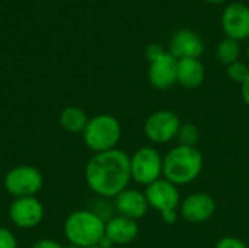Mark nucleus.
Masks as SVG:
<instances>
[{
  "instance_id": "obj_1",
  "label": "nucleus",
  "mask_w": 249,
  "mask_h": 248,
  "mask_svg": "<svg viewBox=\"0 0 249 248\" xmlns=\"http://www.w3.org/2000/svg\"><path fill=\"white\" fill-rule=\"evenodd\" d=\"M88 187L102 199H114L131 181L130 155L121 149L95 153L85 167Z\"/></svg>"
},
{
  "instance_id": "obj_2",
  "label": "nucleus",
  "mask_w": 249,
  "mask_h": 248,
  "mask_svg": "<svg viewBox=\"0 0 249 248\" xmlns=\"http://www.w3.org/2000/svg\"><path fill=\"white\" fill-rule=\"evenodd\" d=\"M204 168V156L198 148L177 145L163 156V178L181 187L194 183Z\"/></svg>"
},
{
  "instance_id": "obj_3",
  "label": "nucleus",
  "mask_w": 249,
  "mask_h": 248,
  "mask_svg": "<svg viewBox=\"0 0 249 248\" xmlns=\"http://www.w3.org/2000/svg\"><path fill=\"white\" fill-rule=\"evenodd\" d=\"M105 222L107 221L95 210H74L64 222V235L71 246L80 248L93 247L105 237Z\"/></svg>"
},
{
  "instance_id": "obj_4",
  "label": "nucleus",
  "mask_w": 249,
  "mask_h": 248,
  "mask_svg": "<svg viewBox=\"0 0 249 248\" xmlns=\"http://www.w3.org/2000/svg\"><path fill=\"white\" fill-rule=\"evenodd\" d=\"M123 136V127L118 118L112 114H98L89 118L82 137L88 149L95 153L117 149Z\"/></svg>"
},
{
  "instance_id": "obj_5",
  "label": "nucleus",
  "mask_w": 249,
  "mask_h": 248,
  "mask_svg": "<svg viewBox=\"0 0 249 248\" xmlns=\"http://www.w3.org/2000/svg\"><path fill=\"white\" fill-rule=\"evenodd\" d=\"M131 180L147 187L163 177V156L155 146H142L130 155Z\"/></svg>"
},
{
  "instance_id": "obj_6",
  "label": "nucleus",
  "mask_w": 249,
  "mask_h": 248,
  "mask_svg": "<svg viewBox=\"0 0 249 248\" xmlns=\"http://www.w3.org/2000/svg\"><path fill=\"white\" fill-rule=\"evenodd\" d=\"M6 191L15 199L34 197L44 186V177L32 165H18L6 172L3 180Z\"/></svg>"
},
{
  "instance_id": "obj_7",
  "label": "nucleus",
  "mask_w": 249,
  "mask_h": 248,
  "mask_svg": "<svg viewBox=\"0 0 249 248\" xmlns=\"http://www.w3.org/2000/svg\"><path fill=\"white\" fill-rule=\"evenodd\" d=\"M181 124L182 121L177 113L171 110H158L144 120L143 132L150 143L166 145L177 140Z\"/></svg>"
},
{
  "instance_id": "obj_8",
  "label": "nucleus",
  "mask_w": 249,
  "mask_h": 248,
  "mask_svg": "<svg viewBox=\"0 0 249 248\" xmlns=\"http://www.w3.org/2000/svg\"><path fill=\"white\" fill-rule=\"evenodd\" d=\"M216 209L217 205L212 194L204 191H196L181 200L179 215L188 224L198 225L212 219L216 213Z\"/></svg>"
},
{
  "instance_id": "obj_9",
  "label": "nucleus",
  "mask_w": 249,
  "mask_h": 248,
  "mask_svg": "<svg viewBox=\"0 0 249 248\" xmlns=\"http://www.w3.org/2000/svg\"><path fill=\"white\" fill-rule=\"evenodd\" d=\"M144 196L152 209L159 213L168 210H178L181 205L179 187L168 181L166 178H159L158 181L149 184L144 189Z\"/></svg>"
},
{
  "instance_id": "obj_10",
  "label": "nucleus",
  "mask_w": 249,
  "mask_h": 248,
  "mask_svg": "<svg viewBox=\"0 0 249 248\" xmlns=\"http://www.w3.org/2000/svg\"><path fill=\"white\" fill-rule=\"evenodd\" d=\"M44 215V205L35 196L15 199L9 206V218L20 229H32L38 227L42 222Z\"/></svg>"
},
{
  "instance_id": "obj_11",
  "label": "nucleus",
  "mask_w": 249,
  "mask_h": 248,
  "mask_svg": "<svg viewBox=\"0 0 249 248\" xmlns=\"http://www.w3.org/2000/svg\"><path fill=\"white\" fill-rule=\"evenodd\" d=\"M222 29L228 38L244 41L249 38V7L244 3H231L222 13Z\"/></svg>"
},
{
  "instance_id": "obj_12",
  "label": "nucleus",
  "mask_w": 249,
  "mask_h": 248,
  "mask_svg": "<svg viewBox=\"0 0 249 248\" xmlns=\"http://www.w3.org/2000/svg\"><path fill=\"white\" fill-rule=\"evenodd\" d=\"M149 64V82L155 89L166 91L177 85L178 60L169 51H165Z\"/></svg>"
},
{
  "instance_id": "obj_13",
  "label": "nucleus",
  "mask_w": 249,
  "mask_h": 248,
  "mask_svg": "<svg viewBox=\"0 0 249 248\" xmlns=\"http://www.w3.org/2000/svg\"><path fill=\"white\" fill-rule=\"evenodd\" d=\"M169 53L177 58H200L204 53L203 38L191 29L177 31L169 41Z\"/></svg>"
},
{
  "instance_id": "obj_14",
  "label": "nucleus",
  "mask_w": 249,
  "mask_h": 248,
  "mask_svg": "<svg viewBox=\"0 0 249 248\" xmlns=\"http://www.w3.org/2000/svg\"><path fill=\"white\" fill-rule=\"evenodd\" d=\"M114 209L120 216L139 221L147 215L150 206L147 203L144 191L128 187L114 197Z\"/></svg>"
},
{
  "instance_id": "obj_15",
  "label": "nucleus",
  "mask_w": 249,
  "mask_h": 248,
  "mask_svg": "<svg viewBox=\"0 0 249 248\" xmlns=\"http://www.w3.org/2000/svg\"><path fill=\"white\" fill-rule=\"evenodd\" d=\"M140 228L137 221L125 216H112L105 222V237L114 246L131 244L139 237Z\"/></svg>"
},
{
  "instance_id": "obj_16",
  "label": "nucleus",
  "mask_w": 249,
  "mask_h": 248,
  "mask_svg": "<svg viewBox=\"0 0 249 248\" xmlns=\"http://www.w3.org/2000/svg\"><path fill=\"white\" fill-rule=\"evenodd\" d=\"M206 67L200 58H181L177 67V83L185 89H197L204 83Z\"/></svg>"
},
{
  "instance_id": "obj_17",
  "label": "nucleus",
  "mask_w": 249,
  "mask_h": 248,
  "mask_svg": "<svg viewBox=\"0 0 249 248\" xmlns=\"http://www.w3.org/2000/svg\"><path fill=\"white\" fill-rule=\"evenodd\" d=\"M58 121H60V126L66 132L73 133V134H79V133L82 134L89 121V117L80 107L71 105V107H66L60 113Z\"/></svg>"
},
{
  "instance_id": "obj_18",
  "label": "nucleus",
  "mask_w": 249,
  "mask_h": 248,
  "mask_svg": "<svg viewBox=\"0 0 249 248\" xmlns=\"http://www.w3.org/2000/svg\"><path fill=\"white\" fill-rule=\"evenodd\" d=\"M239 56H241V47H239V42L232 39V38H225L219 42L217 48H216V57L217 60L225 64L226 67L235 61L239 60Z\"/></svg>"
},
{
  "instance_id": "obj_19",
  "label": "nucleus",
  "mask_w": 249,
  "mask_h": 248,
  "mask_svg": "<svg viewBox=\"0 0 249 248\" xmlns=\"http://www.w3.org/2000/svg\"><path fill=\"white\" fill-rule=\"evenodd\" d=\"M177 140H178V145L198 148V143L201 140V132L198 126L194 123H182L177 134Z\"/></svg>"
},
{
  "instance_id": "obj_20",
  "label": "nucleus",
  "mask_w": 249,
  "mask_h": 248,
  "mask_svg": "<svg viewBox=\"0 0 249 248\" xmlns=\"http://www.w3.org/2000/svg\"><path fill=\"white\" fill-rule=\"evenodd\" d=\"M226 73H228V76H229V79L232 82L242 85L249 76V66L247 63L238 60V61H235V63H232V64H229L226 67Z\"/></svg>"
},
{
  "instance_id": "obj_21",
  "label": "nucleus",
  "mask_w": 249,
  "mask_h": 248,
  "mask_svg": "<svg viewBox=\"0 0 249 248\" xmlns=\"http://www.w3.org/2000/svg\"><path fill=\"white\" fill-rule=\"evenodd\" d=\"M214 248H249L248 244L245 241H242L241 238L238 237H233V235H226V237H222L217 243Z\"/></svg>"
},
{
  "instance_id": "obj_22",
  "label": "nucleus",
  "mask_w": 249,
  "mask_h": 248,
  "mask_svg": "<svg viewBox=\"0 0 249 248\" xmlns=\"http://www.w3.org/2000/svg\"><path fill=\"white\" fill-rule=\"evenodd\" d=\"M0 248H18L15 234L4 227H0Z\"/></svg>"
},
{
  "instance_id": "obj_23",
  "label": "nucleus",
  "mask_w": 249,
  "mask_h": 248,
  "mask_svg": "<svg viewBox=\"0 0 249 248\" xmlns=\"http://www.w3.org/2000/svg\"><path fill=\"white\" fill-rule=\"evenodd\" d=\"M165 51H166V50H163L160 45H158V44H150V45L146 47L144 54H146V58H147L149 63H150V61L156 60L158 57H160Z\"/></svg>"
},
{
  "instance_id": "obj_24",
  "label": "nucleus",
  "mask_w": 249,
  "mask_h": 248,
  "mask_svg": "<svg viewBox=\"0 0 249 248\" xmlns=\"http://www.w3.org/2000/svg\"><path fill=\"white\" fill-rule=\"evenodd\" d=\"M160 216H162V221H163L165 224L174 225V224H177V221H178V218H179V212H178V210H168V212L160 213Z\"/></svg>"
},
{
  "instance_id": "obj_25",
  "label": "nucleus",
  "mask_w": 249,
  "mask_h": 248,
  "mask_svg": "<svg viewBox=\"0 0 249 248\" xmlns=\"http://www.w3.org/2000/svg\"><path fill=\"white\" fill-rule=\"evenodd\" d=\"M31 248H64L60 243L54 240H39L36 241Z\"/></svg>"
},
{
  "instance_id": "obj_26",
  "label": "nucleus",
  "mask_w": 249,
  "mask_h": 248,
  "mask_svg": "<svg viewBox=\"0 0 249 248\" xmlns=\"http://www.w3.org/2000/svg\"><path fill=\"white\" fill-rule=\"evenodd\" d=\"M241 94H242L244 102L249 107V76L247 77V80L241 85Z\"/></svg>"
},
{
  "instance_id": "obj_27",
  "label": "nucleus",
  "mask_w": 249,
  "mask_h": 248,
  "mask_svg": "<svg viewBox=\"0 0 249 248\" xmlns=\"http://www.w3.org/2000/svg\"><path fill=\"white\" fill-rule=\"evenodd\" d=\"M206 1H209V3H214V4H217V3H223L225 0H206Z\"/></svg>"
},
{
  "instance_id": "obj_28",
  "label": "nucleus",
  "mask_w": 249,
  "mask_h": 248,
  "mask_svg": "<svg viewBox=\"0 0 249 248\" xmlns=\"http://www.w3.org/2000/svg\"><path fill=\"white\" fill-rule=\"evenodd\" d=\"M64 248H80V247H76V246H71V244H70L69 247H64Z\"/></svg>"
},
{
  "instance_id": "obj_29",
  "label": "nucleus",
  "mask_w": 249,
  "mask_h": 248,
  "mask_svg": "<svg viewBox=\"0 0 249 248\" xmlns=\"http://www.w3.org/2000/svg\"><path fill=\"white\" fill-rule=\"evenodd\" d=\"M247 57H248V61H249V45H248V50H247Z\"/></svg>"
},
{
  "instance_id": "obj_30",
  "label": "nucleus",
  "mask_w": 249,
  "mask_h": 248,
  "mask_svg": "<svg viewBox=\"0 0 249 248\" xmlns=\"http://www.w3.org/2000/svg\"><path fill=\"white\" fill-rule=\"evenodd\" d=\"M89 248H102L101 246H93V247H89Z\"/></svg>"
}]
</instances>
